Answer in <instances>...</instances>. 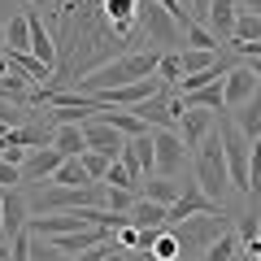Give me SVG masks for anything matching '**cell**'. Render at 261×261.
<instances>
[{"label": "cell", "instance_id": "obj_1", "mask_svg": "<svg viewBox=\"0 0 261 261\" xmlns=\"http://www.w3.org/2000/svg\"><path fill=\"white\" fill-rule=\"evenodd\" d=\"M157 61H161V53H126V57H113V61L96 65L92 74H79L74 79V92L79 96H96V92H109V87H126V83H135V79L157 74Z\"/></svg>", "mask_w": 261, "mask_h": 261}, {"label": "cell", "instance_id": "obj_2", "mask_svg": "<svg viewBox=\"0 0 261 261\" xmlns=\"http://www.w3.org/2000/svg\"><path fill=\"white\" fill-rule=\"evenodd\" d=\"M196 187H200L209 200H218V205H222L226 187H231V174H226V152H222V135H218V126L196 144Z\"/></svg>", "mask_w": 261, "mask_h": 261}, {"label": "cell", "instance_id": "obj_3", "mask_svg": "<svg viewBox=\"0 0 261 261\" xmlns=\"http://www.w3.org/2000/svg\"><path fill=\"white\" fill-rule=\"evenodd\" d=\"M218 135H222V152H226V174H231V187L235 192H248V135L235 126L231 118L218 113Z\"/></svg>", "mask_w": 261, "mask_h": 261}, {"label": "cell", "instance_id": "obj_4", "mask_svg": "<svg viewBox=\"0 0 261 261\" xmlns=\"http://www.w3.org/2000/svg\"><path fill=\"white\" fill-rule=\"evenodd\" d=\"M152 152H157V174L174 178L187 166V144L178 140L174 126H152Z\"/></svg>", "mask_w": 261, "mask_h": 261}, {"label": "cell", "instance_id": "obj_5", "mask_svg": "<svg viewBox=\"0 0 261 261\" xmlns=\"http://www.w3.org/2000/svg\"><path fill=\"white\" fill-rule=\"evenodd\" d=\"M83 140H87V148H96V152H105V157H122V148H126V140L130 135H122V130H113L109 122H100V118H87L83 122Z\"/></svg>", "mask_w": 261, "mask_h": 261}, {"label": "cell", "instance_id": "obj_6", "mask_svg": "<svg viewBox=\"0 0 261 261\" xmlns=\"http://www.w3.org/2000/svg\"><path fill=\"white\" fill-rule=\"evenodd\" d=\"M31 200L27 196L18 192V187H0V231H5V240H9V235H18L22 226L31 222Z\"/></svg>", "mask_w": 261, "mask_h": 261}, {"label": "cell", "instance_id": "obj_7", "mask_svg": "<svg viewBox=\"0 0 261 261\" xmlns=\"http://www.w3.org/2000/svg\"><path fill=\"white\" fill-rule=\"evenodd\" d=\"M222 96H226V109H235V105H244L248 96H257V74H252L248 61H235L222 74Z\"/></svg>", "mask_w": 261, "mask_h": 261}, {"label": "cell", "instance_id": "obj_8", "mask_svg": "<svg viewBox=\"0 0 261 261\" xmlns=\"http://www.w3.org/2000/svg\"><path fill=\"white\" fill-rule=\"evenodd\" d=\"M166 214H170V222H183V218H196V214H222V205H218V200H209L196 183H183L178 200L166 209Z\"/></svg>", "mask_w": 261, "mask_h": 261}, {"label": "cell", "instance_id": "obj_9", "mask_svg": "<svg viewBox=\"0 0 261 261\" xmlns=\"http://www.w3.org/2000/svg\"><path fill=\"white\" fill-rule=\"evenodd\" d=\"M57 166H61V152L48 144V148H31L18 170H22V183H39V178H53Z\"/></svg>", "mask_w": 261, "mask_h": 261}, {"label": "cell", "instance_id": "obj_10", "mask_svg": "<svg viewBox=\"0 0 261 261\" xmlns=\"http://www.w3.org/2000/svg\"><path fill=\"white\" fill-rule=\"evenodd\" d=\"M178 126H183V130H178V140H183L187 148H196V144L214 130V113H209V109H183V113H178Z\"/></svg>", "mask_w": 261, "mask_h": 261}, {"label": "cell", "instance_id": "obj_11", "mask_svg": "<svg viewBox=\"0 0 261 261\" xmlns=\"http://www.w3.org/2000/svg\"><path fill=\"white\" fill-rule=\"evenodd\" d=\"M178 96V92H174ZM183 100V109H209V113H226V96H222V79L218 83H205V87H196V92H183L178 96Z\"/></svg>", "mask_w": 261, "mask_h": 261}, {"label": "cell", "instance_id": "obj_12", "mask_svg": "<svg viewBox=\"0 0 261 261\" xmlns=\"http://www.w3.org/2000/svg\"><path fill=\"white\" fill-rule=\"evenodd\" d=\"M170 205H157V200H148V196H135V205L126 209V222L135 226H170Z\"/></svg>", "mask_w": 261, "mask_h": 261}, {"label": "cell", "instance_id": "obj_13", "mask_svg": "<svg viewBox=\"0 0 261 261\" xmlns=\"http://www.w3.org/2000/svg\"><path fill=\"white\" fill-rule=\"evenodd\" d=\"M27 18H31V48H27V53L39 57L44 65H53V70H57V44L48 39V31H44V22H39V13L27 9Z\"/></svg>", "mask_w": 261, "mask_h": 261}, {"label": "cell", "instance_id": "obj_14", "mask_svg": "<svg viewBox=\"0 0 261 261\" xmlns=\"http://www.w3.org/2000/svg\"><path fill=\"white\" fill-rule=\"evenodd\" d=\"M53 148L61 152V157H79V152L87 148L83 122H61V126H53Z\"/></svg>", "mask_w": 261, "mask_h": 261}, {"label": "cell", "instance_id": "obj_15", "mask_svg": "<svg viewBox=\"0 0 261 261\" xmlns=\"http://www.w3.org/2000/svg\"><path fill=\"white\" fill-rule=\"evenodd\" d=\"M231 122L248 135V140H257V135H261V92L248 96L244 105H235V109H231Z\"/></svg>", "mask_w": 261, "mask_h": 261}, {"label": "cell", "instance_id": "obj_16", "mask_svg": "<svg viewBox=\"0 0 261 261\" xmlns=\"http://www.w3.org/2000/svg\"><path fill=\"white\" fill-rule=\"evenodd\" d=\"M209 27H214V35L218 39H231V31H235V0H209Z\"/></svg>", "mask_w": 261, "mask_h": 261}, {"label": "cell", "instance_id": "obj_17", "mask_svg": "<svg viewBox=\"0 0 261 261\" xmlns=\"http://www.w3.org/2000/svg\"><path fill=\"white\" fill-rule=\"evenodd\" d=\"M235 257H240V235L235 231H218L205 244V261H235Z\"/></svg>", "mask_w": 261, "mask_h": 261}, {"label": "cell", "instance_id": "obj_18", "mask_svg": "<svg viewBox=\"0 0 261 261\" xmlns=\"http://www.w3.org/2000/svg\"><path fill=\"white\" fill-rule=\"evenodd\" d=\"M48 183H61V187H87L92 178H87V170H83V161L79 157H61V166L53 170V178Z\"/></svg>", "mask_w": 261, "mask_h": 261}, {"label": "cell", "instance_id": "obj_19", "mask_svg": "<svg viewBox=\"0 0 261 261\" xmlns=\"http://www.w3.org/2000/svg\"><path fill=\"white\" fill-rule=\"evenodd\" d=\"M140 187H144V196H148V200H157V205H174L178 192H183V183H174V178H166V174L148 178V183H140Z\"/></svg>", "mask_w": 261, "mask_h": 261}, {"label": "cell", "instance_id": "obj_20", "mask_svg": "<svg viewBox=\"0 0 261 261\" xmlns=\"http://www.w3.org/2000/svg\"><path fill=\"white\" fill-rule=\"evenodd\" d=\"M96 118L109 122V126H113V130H122V135H140V130H148L130 109H96Z\"/></svg>", "mask_w": 261, "mask_h": 261}, {"label": "cell", "instance_id": "obj_21", "mask_svg": "<svg viewBox=\"0 0 261 261\" xmlns=\"http://www.w3.org/2000/svg\"><path fill=\"white\" fill-rule=\"evenodd\" d=\"M5 48H9V53H22V48H31V18H27V13L9 18V27H5Z\"/></svg>", "mask_w": 261, "mask_h": 261}, {"label": "cell", "instance_id": "obj_22", "mask_svg": "<svg viewBox=\"0 0 261 261\" xmlns=\"http://www.w3.org/2000/svg\"><path fill=\"white\" fill-rule=\"evenodd\" d=\"M144 235H148V226H135V222H118L113 226V244H118L122 252H140Z\"/></svg>", "mask_w": 261, "mask_h": 261}, {"label": "cell", "instance_id": "obj_23", "mask_svg": "<svg viewBox=\"0 0 261 261\" xmlns=\"http://www.w3.org/2000/svg\"><path fill=\"white\" fill-rule=\"evenodd\" d=\"M135 187H113V183H105V196H100V205L105 209H113V214H126L130 205H135Z\"/></svg>", "mask_w": 261, "mask_h": 261}, {"label": "cell", "instance_id": "obj_24", "mask_svg": "<svg viewBox=\"0 0 261 261\" xmlns=\"http://www.w3.org/2000/svg\"><path fill=\"white\" fill-rule=\"evenodd\" d=\"M178 35L187 39V48H214V53H218V35H214V31H205L196 18L183 22V27H178Z\"/></svg>", "mask_w": 261, "mask_h": 261}, {"label": "cell", "instance_id": "obj_25", "mask_svg": "<svg viewBox=\"0 0 261 261\" xmlns=\"http://www.w3.org/2000/svg\"><path fill=\"white\" fill-rule=\"evenodd\" d=\"M178 61H183V74H196V70L214 65L218 53H214V48H183V53H178Z\"/></svg>", "mask_w": 261, "mask_h": 261}, {"label": "cell", "instance_id": "obj_26", "mask_svg": "<svg viewBox=\"0 0 261 261\" xmlns=\"http://www.w3.org/2000/svg\"><path fill=\"white\" fill-rule=\"evenodd\" d=\"M231 39H261V13H235V31Z\"/></svg>", "mask_w": 261, "mask_h": 261}, {"label": "cell", "instance_id": "obj_27", "mask_svg": "<svg viewBox=\"0 0 261 261\" xmlns=\"http://www.w3.org/2000/svg\"><path fill=\"white\" fill-rule=\"evenodd\" d=\"M157 79L166 87H174L178 79H183V61H178V53H161V61H157Z\"/></svg>", "mask_w": 261, "mask_h": 261}, {"label": "cell", "instance_id": "obj_28", "mask_svg": "<svg viewBox=\"0 0 261 261\" xmlns=\"http://www.w3.org/2000/svg\"><path fill=\"white\" fill-rule=\"evenodd\" d=\"M79 161H83V170H87V178H92V183H100L105 170H109V157H105V152H96V148H83V152H79Z\"/></svg>", "mask_w": 261, "mask_h": 261}, {"label": "cell", "instance_id": "obj_29", "mask_svg": "<svg viewBox=\"0 0 261 261\" xmlns=\"http://www.w3.org/2000/svg\"><path fill=\"white\" fill-rule=\"evenodd\" d=\"M27 261H65V252H57L53 240H44V235L31 231V257H27Z\"/></svg>", "mask_w": 261, "mask_h": 261}, {"label": "cell", "instance_id": "obj_30", "mask_svg": "<svg viewBox=\"0 0 261 261\" xmlns=\"http://www.w3.org/2000/svg\"><path fill=\"white\" fill-rule=\"evenodd\" d=\"M31 118V105H18L9 96H0V122H9V126H22Z\"/></svg>", "mask_w": 261, "mask_h": 261}, {"label": "cell", "instance_id": "obj_31", "mask_svg": "<svg viewBox=\"0 0 261 261\" xmlns=\"http://www.w3.org/2000/svg\"><path fill=\"white\" fill-rule=\"evenodd\" d=\"M27 257H31V226H22V231L13 235V252L5 261H27Z\"/></svg>", "mask_w": 261, "mask_h": 261}, {"label": "cell", "instance_id": "obj_32", "mask_svg": "<svg viewBox=\"0 0 261 261\" xmlns=\"http://www.w3.org/2000/svg\"><path fill=\"white\" fill-rule=\"evenodd\" d=\"M244 61H261V39H226Z\"/></svg>", "mask_w": 261, "mask_h": 261}, {"label": "cell", "instance_id": "obj_33", "mask_svg": "<svg viewBox=\"0 0 261 261\" xmlns=\"http://www.w3.org/2000/svg\"><path fill=\"white\" fill-rule=\"evenodd\" d=\"M235 235H240V240H252V235H261V218L244 214V218H240V231H235Z\"/></svg>", "mask_w": 261, "mask_h": 261}, {"label": "cell", "instance_id": "obj_34", "mask_svg": "<svg viewBox=\"0 0 261 261\" xmlns=\"http://www.w3.org/2000/svg\"><path fill=\"white\" fill-rule=\"evenodd\" d=\"M22 183V170L9 166V161H0V187H18Z\"/></svg>", "mask_w": 261, "mask_h": 261}, {"label": "cell", "instance_id": "obj_35", "mask_svg": "<svg viewBox=\"0 0 261 261\" xmlns=\"http://www.w3.org/2000/svg\"><path fill=\"white\" fill-rule=\"evenodd\" d=\"M187 5H192L196 13H209V0H187Z\"/></svg>", "mask_w": 261, "mask_h": 261}, {"label": "cell", "instance_id": "obj_36", "mask_svg": "<svg viewBox=\"0 0 261 261\" xmlns=\"http://www.w3.org/2000/svg\"><path fill=\"white\" fill-rule=\"evenodd\" d=\"M135 261H157V257H148V252H144V248H140V252H135Z\"/></svg>", "mask_w": 261, "mask_h": 261}, {"label": "cell", "instance_id": "obj_37", "mask_svg": "<svg viewBox=\"0 0 261 261\" xmlns=\"http://www.w3.org/2000/svg\"><path fill=\"white\" fill-rule=\"evenodd\" d=\"M0 53H5V27H0Z\"/></svg>", "mask_w": 261, "mask_h": 261}, {"label": "cell", "instance_id": "obj_38", "mask_svg": "<svg viewBox=\"0 0 261 261\" xmlns=\"http://www.w3.org/2000/svg\"><path fill=\"white\" fill-rule=\"evenodd\" d=\"M22 5H35V0H22Z\"/></svg>", "mask_w": 261, "mask_h": 261}]
</instances>
